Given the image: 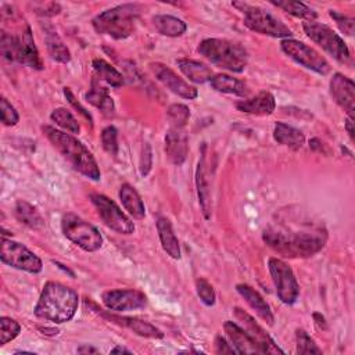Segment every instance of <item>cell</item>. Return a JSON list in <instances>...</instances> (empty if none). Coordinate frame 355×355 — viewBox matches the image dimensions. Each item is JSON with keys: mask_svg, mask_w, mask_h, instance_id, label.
I'll return each mask as SVG.
<instances>
[{"mask_svg": "<svg viewBox=\"0 0 355 355\" xmlns=\"http://www.w3.org/2000/svg\"><path fill=\"white\" fill-rule=\"evenodd\" d=\"M140 7L137 4H121L96 15L92 25L97 33L121 40L129 37L135 31V22Z\"/></svg>", "mask_w": 355, "mask_h": 355, "instance_id": "obj_5", "label": "cell"}, {"mask_svg": "<svg viewBox=\"0 0 355 355\" xmlns=\"http://www.w3.org/2000/svg\"><path fill=\"white\" fill-rule=\"evenodd\" d=\"M215 351L216 354H237L232 344L226 341V338H223L222 336H216L215 338Z\"/></svg>", "mask_w": 355, "mask_h": 355, "instance_id": "obj_46", "label": "cell"}, {"mask_svg": "<svg viewBox=\"0 0 355 355\" xmlns=\"http://www.w3.org/2000/svg\"><path fill=\"white\" fill-rule=\"evenodd\" d=\"M150 69L155 75V78L172 93L187 98V100H194L198 96V90L189 85L184 79H182L175 71H172L168 65L161 64V62H151Z\"/></svg>", "mask_w": 355, "mask_h": 355, "instance_id": "obj_16", "label": "cell"}, {"mask_svg": "<svg viewBox=\"0 0 355 355\" xmlns=\"http://www.w3.org/2000/svg\"><path fill=\"white\" fill-rule=\"evenodd\" d=\"M78 354H97L98 351L94 348V347H89V345H80L78 349H76Z\"/></svg>", "mask_w": 355, "mask_h": 355, "instance_id": "obj_48", "label": "cell"}, {"mask_svg": "<svg viewBox=\"0 0 355 355\" xmlns=\"http://www.w3.org/2000/svg\"><path fill=\"white\" fill-rule=\"evenodd\" d=\"M282 50L295 62L305 67L306 69H311L319 75H327L330 72V64L322 54H319L315 49L309 47L308 44L295 40V39H283Z\"/></svg>", "mask_w": 355, "mask_h": 355, "instance_id": "obj_11", "label": "cell"}, {"mask_svg": "<svg viewBox=\"0 0 355 355\" xmlns=\"http://www.w3.org/2000/svg\"><path fill=\"white\" fill-rule=\"evenodd\" d=\"M330 94L334 101L354 119L355 111V83L343 73H334L330 79Z\"/></svg>", "mask_w": 355, "mask_h": 355, "instance_id": "obj_17", "label": "cell"}, {"mask_svg": "<svg viewBox=\"0 0 355 355\" xmlns=\"http://www.w3.org/2000/svg\"><path fill=\"white\" fill-rule=\"evenodd\" d=\"M153 22H154V26L155 29L164 35V36H169V37H178V36H182L186 29H187V25L183 19L178 18V17H173V15H155L153 18Z\"/></svg>", "mask_w": 355, "mask_h": 355, "instance_id": "obj_32", "label": "cell"}, {"mask_svg": "<svg viewBox=\"0 0 355 355\" xmlns=\"http://www.w3.org/2000/svg\"><path fill=\"white\" fill-rule=\"evenodd\" d=\"M295 343L298 354H322V349L315 344V341L308 336V333L302 329L295 331Z\"/></svg>", "mask_w": 355, "mask_h": 355, "instance_id": "obj_39", "label": "cell"}, {"mask_svg": "<svg viewBox=\"0 0 355 355\" xmlns=\"http://www.w3.org/2000/svg\"><path fill=\"white\" fill-rule=\"evenodd\" d=\"M236 108L241 112L254 115H270L276 108L275 96L270 92H259L251 98L241 100L236 104Z\"/></svg>", "mask_w": 355, "mask_h": 355, "instance_id": "obj_21", "label": "cell"}, {"mask_svg": "<svg viewBox=\"0 0 355 355\" xmlns=\"http://www.w3.org/2000/svg\"><path fill=\"white\" fill-rule=\"evenodd\" d=\"M202 147V154L198 161L197 169H196V187H197V196H198V202L201 207V211L205 216V219L211 218V191H209V183L205 172V154H204Z\"/></svg>", "mask_w": 355, "mask_h": 355, "instance_id": "obj_23", "label": "cell"}, {"mask_svg": "<svg viewBox=\"0 0 355 355\" xmlns=\"http://www.w3.org/2000/svg\"><path fill=\"white\" fill-rule=\"evenodd\" d=\"M14 214H15V218L18 222L24 223L25 226H28L31 229L39 230V229L44 227V219L42 218L39 211L25 200L17 201Z\"/></svg>", "mask_w": 355, "mask_h": 355, "instance_id": "obj_31", "label": "cell"}, {"mask_svg": "<svg viewBox=\"0 0 355 355\" xmlns=\"http://www.w3.org/2000/svg\"><path fill=\"white\" fill-rule=\"evenodd\" d=\"M64 236L86 252H94L103 245V236L97 227L75 214H65L61 219Z\"/></svg>", "mask_w": 355, "mask_h": 355, "instance_id": "obj_8", "label": "cell"}, {"mask_svg": "<svg viewBox=\"0 0 355 355\" xmlns=\"http://www.w3.org/2000/svg\"><path fill=\"white\" fill-rule=\"evenodd\" d=\"M100 139H101L104 151L111 157H116V154H118V130H116V128L112 125L105 126L101 130Z\"/></svg>", "mask_w": 355, "mask_h": 355, "instance_id": "obj_38", "label": "cell"}, {"mask_svg": "<svg viewBox=\"0 0 355 355\" xmlns=\"http://www.w3.org/2000/svg\"><path fill=\"white\" fill-rule=\"evenodd\" d=\"M232 4L244 14V25L248 29L272 37L288 39L293 35V31L288 26H286L279 18H276L266 10L248 3L234 1Z\"/></svg>", "mask_w": 355, "mask_h": 355, "instance_id": "obj_6", "label": "cell"}, {"mask_svg": "<svg viewBox=\"0 0 355 355\" xmlns=\"http://www.w3.org/2000/svg\"><path fill=\"white\" fill-rule=\"evenodd\" d=\"M273 139L282 144L287 146L293 150H298L305 143V136L300 129H295L287 123L277 122L273 128Z\"/></svg>", "mask_w": 355, "mask_h": 355, "instance_id": "obj_30", "label": "cell"}, {"mask_svg": "<svg viewBox=\"0 0 355 355\" xmlns=\"http://www.w3.org/2000/svg\"><path fill=\"white\" fill-rule=\"evenodd\" d=\"M196 291L202 304H205L208 306L215 304V301H216L215 290H214L212 284L208 280H205L204 277H198L196 280Z\"/></svg>", "mask_w": 355, "mask_h": 355, "instance_id": "obj_40", "label": "cell"}, {"mask_svg": "<svg viewBox=\"0 0 355 355\" xmlns=\"http://www.w3.org/2000/svg\"><path fill=\"white\" fill-rule=\"evenodd\" d=\"M0 259L3 263L11 268L29 273H39L43 269V262L36 254H33L24 244L6 237L1 239Z\"/></svg>", "mask_w": 355, "mask_h": 355, "instance_id": "obj_9", "label": "cell"}, {"mask_svg": "<svg viewBox=\"0 0 355 355\" xmlns=\"http://www.w3.org/2000/svg\"><path fill=\"white\" fill-rule=\"evenodd\" d=\"M107 318L115 323H119V324L130 329L133 333H136L141 337H148V338H162L164 337V333L159 329H157L151 323L140 320L137 318H126V316H115V315H108Z\"/></svg>", "mask_w": 355, "mask_h": 355, "instance_id": "obj_27", "label": "cell"}, {"mask_svg": "<svg viewBox=\"0 0 355 355\" xmlns=\"http://www.w3.org/2000/svg\"><path fill=\"white\" fill-rule=\"evenodd\" d=\"M119 200L123 205V208L128 211L130 216L140 220L146 216V208L144 204L139 196V193L128 183H123L119 189Z\"/></svg>", "mask_w": 355, "mask_h": 355, "instance_id": "obj_29", "label": "cell"}, {"mask_svg": "<svg viewBox=\"0 0 355 355\" xmlns=\"http://www.w3.org/2000/svg\"><path fill=\"white\" fill-rule=\"evenodd\" d=\"M50 118L53 122H55V125H58L60 128L68 130L69 133H79L80 126L76 121V118L72 115V112L64 107H58L55 110H53V112L50 114Z\"/></svg>", "mask_w": 355, "mask_h": 355, "instance_id": "obj_35", "label": "cell"}, {"mask_svg": "<svg viewBox=\"0 0 355 355\" xmlns=\"http://www.w3.org/2000/svg\"><path fill=\"white\" fill-rule=\"evenodd\" d=\"M21 331V326L17 320L1 316L0 319V345H6L11 340H14Z\"/></svg>", "mask_w": 355, "mask_h": 355, "instance_id": "obj_37", "label": "cell"}, {"mask_svg": "<svg viewBox=\"0 0 355 355\" xmlns=\"http://www.w3.org/2000/svg\"><path fill=\"white\" fill-rule=\"evenodd\" d=\"M165 154L176 166H180L189 154V139L183 129L172 128L165 135Z\"/></svg>", "mask_w": 355, "mask_h": 355, "instance_id": "obj_18", "label": "cell"}, {"mask_svg": "<svg viewBox=\"0 0 355 355\" xmlns=\"http://www.w3.org/2000/svg\"><path fill=\"white\" fill-rule=\"evenodd\" d=\"M78 305L79 297L75 290L57 282H47L35 306V315L42 320L60 324L75 316Z\"/></svg>", "mask_w": 355, "mask_h": 355, "instance_id": "obj_2", "label": "cell"}, {"mask_svg": "<svg viewBox=\"0 0 355 355\" xmlns=\"http://www.w3.org/2000/svg\"><path fill=\"white\" fill-rule=\"evenodd\" d=\"M157 232H158L159 241H161L164 251L171 258L179 259L180 258V245H179V240L173 232V227H172V223L169 222V219L159 216L157 219Z\"/></svg>", "mask_w": 355, "mask_h": 355, "instance_id": "obj_24", "label": "cell"}, {"mask_svg": "<svg viewBox=\"0 0 355 355\" xmlns=\"http://www.w3.org/2000/svg\"><path fill=\"white\" fill-rule=\"evenodd\" d=\"M42 29L44 32V42L47 47V53L51 60L57 62H69L71 54L68 47L61 40L55 28L49 22H42Z\"/></svg>", "mask_w": 355, "mask_h": 355, "instance_id": "obj_22", "label": "cell"}, {"mask_svg": "<svg viewBox=\"0 0 355 355\" xmlns=\"http://www.w3.org/2000/svg\"><path fill=\"white\" fill-rule=\"evenodd\" d=\"M268 269L279 300L286 305H293L300 295V286L293 269L279 258H269Z\"/></svg>", "mask_w": 355, "mask_h": 355, "instance_id": "obj_10", "label": "cell"}, {"mask_svg": "<svg viewBox=\"0 0 355 355\" xmlns=\"http://www.w3.org/2000/svg\"><path fill=\"white\" fill-rule=\"evenodd\" d=\"M64 96L67 97V100L69 101V104L73 107V108H76L86 119H89L90 122H92V115L89 114V111H86V108H83L78 101H76V98H75V96L72 94V92H71V89L69 87H64Z\"/></svg>", "mask_w": 355, "mask_h": 355, "instance_id": "obj_45", "label": "cell"}, {"mask_svg": "<svg viewBox=\"0 0 355 355\" xmlns=\"http://www.w3.org/2000/svg\"><path fill=\"white\" fill-rule=\"evenodd\" d=\"M197 51L214 65L234 73L243 72L248 61L247 50L241 44L226 39H204L198 44Z\"/></svg>", "mask_w": 355, "mask_h": 355, "instance_id": "obj_4", "label": "cell"}, {"mask_svg": "<svg viewBox=\"0 0 355 355\" xmlns=\"http://www.w3.org/2000/svg\"><path fill=\"white\" fill-rule=\"evenodd\" d=\"M0 108H1V122L6 126H15L19 121V115L17 112V110L11 105V103H8L7 98H1L0 100Z\"/></svg>", "mask_w": 355, "mask_h": 355, "instance_id": "obj_41", "label": "cell"}, {"mask_svg": "<svg viewBox=\"0 0 355 355\" xmlns=\"http://www.w3.org/2000/svg\"><path fill=\"white\" fill-rule=\"evenodd\" d=\"M14 40H15L14 62H19L25 67H29V68L37 69V71L42 69L43 62L39 55L37 47L35 44L31 28L28 25H25V28L14 36Z\"/></svg>", "mask_w": 355, "mask_h": 355, "instance_id": "obj_15", "label": "cell"}, {"mask_svg": "<svg viewBox=\"0 0 355 355\" xmlns=\"http://www.w3.org/2000/svg\"><path fill=\"white\" fill-rule=\"evenodd\" d=\"M302 29L313 43L320 46L334 60L343 64L349 62L351 54L344 39L330 26L316 21H305L302 24Z\"/></svg>", "mask_w": 355, "mask_h": 355, "instance_id": "obj_7", "label": "cell"}, {"mask_svg": "<svg viewBox=\"0 0 355 355\" xmlns=\"http://www.w3.org/2000/svg\"><path fill=\"white\" fill-rule=\"evenodd\" d=\"M14 46L15 40L12 35H8L6 31H1V37H0V51L1 55L10 61L14 62Z\"/></svg>", "mask_w": 355, "mask_h": 355, "instance_id": "obj_43", "label": "cell"}, {"mask_svg": "<svg viewBox=\"0 0 355 355\" xmlns=\"http://www.w3.org/2000/svg\"><path fill=\"white\" fill-rule=\"evenodd\" d=\"M330 17L336 21L338 29L345 33L347 36H352L354 35V26H355V22L351 17H347L338 11H334V10H330Z\"/></svg>", "mask_w": 355, "mask_h": 355, "instance_id": "obj_42", "label": "cell"}, {"mask_svg": "<svg viewBox=\"0 0 355 355\" xmlns=\"http://www.w3.org/2000/svg\"><path fill=\"white\" fill-rule=\"evenodd\" d=\"M313 320H315V323H316V326L319 327V329H327V323H326V319H324V316L322 315V313H319V312H315L313 315Z\"/></svg>", "mask_w": 355, "mask_h": 355, "instance_id": "obj_47", "label": "cell"}, {"mask_svg": "<svg viewBox=\"0 0 355 355\" xmlns=\"http://www.w3.org/2000/svg\"><path fill=\"white\" fill-rule=\"evenodd\" d=\"M42 132L51 143V146L69 162L75 171L92 180H100L101 172L97 161L82 141H79L72 135L49 125L42 126Z\"/></svg>", "mask_w": 355, "mask_h": 355, "instance_id": "obj_3", "label": "cell"}, {"mask_svg": "<svg viewBox=\"0 0 355 355\" xmlns=\"http://www.w3.org/2000/svg\"><path fill=\"white\" fill-rule=\"evenodd\" d=\"M90 200L96 207L98 216L101 218V220L107 227H110L111 230L119 234H132L135 232L133 222L107 196L93 193L90 194Z\"/></svg>", "mask_w": 355, "mask_h": 355, "instance_id": "obj_12", "label": "cell"}, {"mask_svg": "<svg viewBox=\"0 0 355 355\" xmlns=\"http://www.w3.org/2000/svg\"><path fill=\"white\" fill-rule=\"evenodd\" d=\"M223 330L227 336L229 343L232 344L237 354H262L257 344L247 334V331L236 322L226 320L223 323Z\"/></svg>", "mask_w": 355, "mask_h": 355, "instance_id": "obj_19", "label": "cell"}, {"mask_svg": "<svg viewBox=\"0 0 355 355\" xmlns=\"http://www.w3.org/2000/svg\"><path fill=\"white\" fill-rule=\"evenodd\" d=\"M151 159H153L151 148H150L148 143H146L144 147H143L141 157H140V173H141V176H146L150 172V169H151Z\"/></svg>", "mask_w": 355, "mask_h": 355, "instance_id": "obj_44", "label": "cell"}, {"mask_svg": "<svg viewBox=\"0 0 355 355\" xmlns=\"http://www.w3.org/2000/svg\"><path fill=\"white\" fill-rule=\"evenodd\" d=\"M345 129H347V132H348V135H349V139L354 141V133H355V130H354V122H352L351 118H348V119L345 121Z\"/></svg>", "mask_w": 355, "mask_h": 355, "instance_id": "obj_49", "label": "cell"}, {"mask_svg": "<svg viewBox=\"0 0 355 355\" xmlns=\"http://www.w3.org/2000/svg\"><path fill=\"white\" fill-rule=\"evenodd\" d=\"M209 85L216 92L226 93V94H236V96H241V97H247L248 92H250L247 85L243 80L233 78L230 75H226V73L214 75L209 80Z\"/></svg>", "mask_w": 355, "mask_h": 355, "instance_id": "obj_28", "label": "cell"}, {"mask_svg": "<svg viewBox=\"0 0 355 355\" xmlns=\"http://www.w3.org/2000/svg\"><path fill=\"white\" fill-rule=\"evenodd\" d=\"M180 72L191 82L194 83H205L209 82L214 76L209 67H207L204 62H200L197 60L191 58H179L176 61Z\"/></svg>", "mask_w": 355, "mask_h": 355, "instance_id": "obj_26", "label": "cell"}, {"mask_svg": "<svg viewBox=\"0 0 355 355\" xmlns=\"http://www.w3.org/2000/svg\"><path fill=\"white\" fill-rule=\"evenodd\" d=\"M166 118L172 128L182 129L190 118V110L184 104H172L166 110Z\"/></svg>", "mask_w": 355, "mask_h": 355, "instance_id": "obj_36", "label": "cell"}, {"mask_svg": "<svg viewBox=\"0 0 355 355\" xmlns=\"http://www.w3.org/2000/svg\"><path fill=\"white\" fill-rule=\"evenodd\" d=\"M270 4L276 6L277 8H282L283 11L298 17V18H304L306 21H315V18L318 17L316 11H313L311 7H308L304 3L300 1H290V0H282V1H275L272 0Z\"/></svg>", "mask_w": 355, "mask_h": 355, "instance_id": "obj_34", "label": "cell"}, {"mask_svg": "<svg viewBox=\"0 0 355 355\" xmlns=\"http://www.w3.org/2000/svg\"><path fill=\"white\" fill-rule=\"evenodd\" d=\"M85 98L87 103H90L92 105H94L96 108H98L104 115L111 116L114 115L115 111V105H114V100L110 96L108 90L105 87H103L97 79L94 78L92 80V87L89 89V92L85 94Z\"/></svg>", "mask_w": 355, "mask_h": 355, "instance_id": "obj_25", "label": "cell"}, {"mask_svg": "<svg viewBox=\"0 0 355 355\" xmlns=\"http://www.w3.org/2000/svg\"><path fill=\"white\" fill-rule=\"evenodd\" d=\"M92 67L94 69L96 79L103 80L112 87H121L123 85L122 73L116 68H114L110 62H107L105 60L94 58L92 62Z\"/></svg>", "mask_w": 355, "mask_h": 355, "instance_id": "obj_33", "label": "cell"}, {"mask_svg": "<svg viewBox=\"0 0 355 355\" xmlns=\"http://www.w3.org/2000/svg\"><path fill=\"white\" fill-rule=\"evenodd\" d=\"M111 354H132V351H129V349H126L125 347H115V348H112L111 349Z\"/></svg>", "mask_w": 355, "mask_h": 355, "instance_id": "obj_50", "label": "cell"}, {"mask_svg": "<svg viewBox=\"0 0 355 355\" xmlns=\"http://www.w3.org/2000/svg\"><path fill=\"white\" fill-rule=\"evenodd\" d=\"M236 290L237 293L244 298V301L250 305V308L252 311H255V313L263 320L266 322L269 326L273 324L275 322V318H273V313L270 311V306L269 304L263 300V297L257 291L254 290L251 286L248 284H244V283H240L236 286Z\"/></svg>", "mask_w": 355, "mask_h": 355, "instance_id": "obj_20", "label": "cell"}, {"mask_svg": "<svg viewBox=\"0 0 355 355\" xmlns=\"http://www.w3.org/2000/svg\"><path fill=\"white\" fill-rule=\"evenodd\" d=\"M101 301L110 311L126 312L144 308L147 304V297L139 290L118 288L104 291L101 294Z\"/></svg>", "mask_w": 355, "mask_h": 355, "instance_id": "obj_13", "label": "cell"}, {"mask_svg": "<svg viewBox=\"0 0 355 355\" xmlns=\"http://www.w3.org/2000/svg\"><path fill=\"white\" fill-rule=\"evenodd\" d=\"M263 241L286 258H308L319 252L327 241V230L320 223H275L263 230Z\"/></svg>", "mask_w": 355, "mask_h": 355, "instance_id": "obj_1", "label": "cell"}, {"mask_svg": "<svg viewBox=\"0 0 355 355\" xmlns=\"http://www.w3.org/2000/svg\"><path fill=\"white\" fill-rule=\"evenodd\" d=\"M233 313L237 322L241 323V327L247 331V334L257 344V347L261 349L262 354H283V349H280L275 344L270 336L257 323V320L251 315H248L245 311H243L239 306L233 308Z\"/></svg>", "mask_w": 355, "mask_h": 355, "instance_id": "obj_14", "label": "cell"}]
</instances>
